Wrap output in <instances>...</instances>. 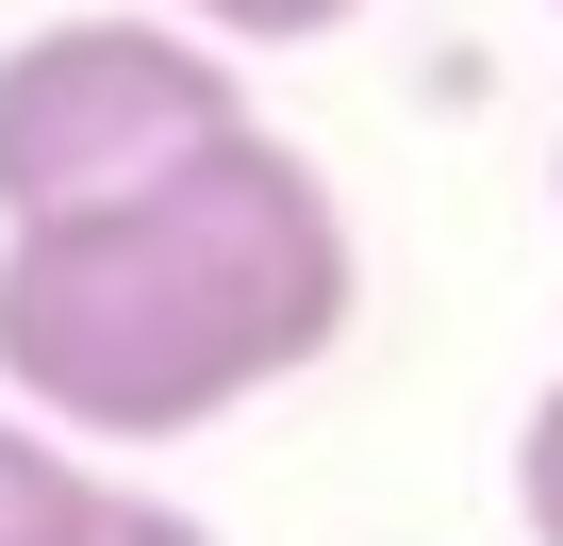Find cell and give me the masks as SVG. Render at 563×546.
<instances>
[{
  "label": "cell",
  "instance_id": "cell-4",
  "mask_svg": "<svg viewBox=\"0 0 563 546\" xmlns=\"http://www.w3.org/2000/svg\"><path fill=\"white\" fill-rule=\"evenodd\" d=\"M183 34H216V51H316V34H349L365 0H166Z\"/></svg>",
  "mask_w": 563,
  "mask_h": 546
},
{
  "label": "cell",
  "instance_id": "cell-1",
  "mask_svg": "<svg viewBox=\"0 0 563 546\" xmlns=\"http://www.w3.org/2000/svg\"><path fill=\"white\" fill-rule=\"evenodd\" d=\"M365 315V248L316 149L232 116L133 199L0 232V398L67 447H183L282 381H316Z\"/></svg>",
  "mask_w": 563,
  "mask_h": 546
},
{
  "label": "cell",
  "instance_id": "cell-8",
  "mask_svg": "<svg viewBox=\"0 0 563 546\" xmlns=\"http://www.w3.org/2000/svg\"><path fill=\"white\" fill-rule=\"evenodd\" d=\"M547 18H563V0H547Z\"/></svg>",
  "mask_w": 563,
  "mask_h": 546
},
{
  "label": "cell",
  "instance_id": "cell-7",
  "mask_svg": "<svg viewBox=\"0 0 563 546\" xmlns=\"http://www.w3.org/2000/svg\"><path fill=\"white\" fill-rule=\"evenodd\" d=\"M547 199H563V166H547Z\"/></svg>",
  "mask_w": 563,
  "mask_h": 546
},
{
  "label": "cell",
  "instance_id": "cell-6",
  "mask_svg": "<svg viewBox=\"0 0 563 546\" xmlns=\"http://www.w3.org/2000/svg\"><path fill=\"white\" fill-rule=\"evenodd\" d=\"M514 530L563 546V365H547V398L514 414Z\"/></svg>",
  "mask_w": 563,
  "mask_h": 546
},
{
  "label": "cell",
  "instance_id": "cell-3",
  "mask_svg": "<svg viewBox=\"0 0 563 546\" xmlns=\"http://www.w3.org/2000/svg\"><path fill=\"white\" fill-rule=\"evenodd\" d=\"M84 480H100V464H84L51 414H18V398H0V546H67Z\"/></svg>",
  "mask_w": 563,
  "mask_h": 546
},
{
  "label": "cell",
  "instance_id": "cell-5",
  "mask_svg": "<svg viewBox=\"0 0 563 546\" xmlns=\"http://www.w3.org/2000/svg\"><path fill=\"white\" fill-rule=\"evenodd\" d=\"M67 546H216L183 497H150V480H84V513H67Z\"/></svg>",
  "mask_w": 563,
  "mask_h": 546
},
{
  "label": "cell",
  "instance_id": "cell-2",
  "mask_svg": "<svg viewBox=\"0 0 563 546\" xmlns=\"http://www.w3.org/2000/svg\"><path fill=\"white\" fill-rule=\"evenodd\" d=\"M249 116L232 51L183 34L166 0H84V18H34L0 51V232L34 215H84V199H133L150 166L216 149Z\"/></svg>",
  "mask_w": 563,
  "mask_h": 546
}]
</instances>
